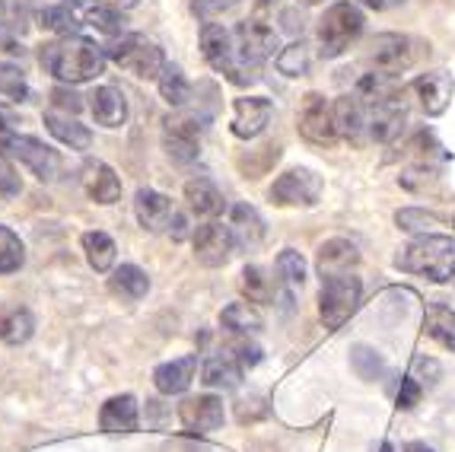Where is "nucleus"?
<instances>
[{
    "label": "nucleus",
    "instance_id": "obj_1",
    "mask_svg": "<svg viewBox=\"0 0 455 452\" xmlns=\"http://www.w3.org/2000/svg\"><path fill=\"white\" fill-rule=\"evenodd\" d=\"M42 68L52 77H58L61 84L76 86L90 84L106 70V48H99L92 38L86 36H61L54 42H45L38 52Z\"/></svg>",
    "mask_w": 455,
    "mask_h": 452
},
{
    "label": "nucleus",
    "instance_id": "obj_2",
    "mask_svg": "<svg viewBox=\"0 0 455 452\" xmlns=\"http://www.w3.org/2000/svg\"><path fill=\"white\" fill-rule=\"evenodd\" d=\"M395 268L404 274L430 278L433 284L455 280V239L452 236H436V233L418 236V239L408 242V246L395 255Z\"/></svg>",
    "mask_w": 455,
    "mask_h": 452
},
{
    "label": "nucleus",
    "instance_id": "obj_3",
    "mask_svg": "<svg viewBox=\"0 0 455 452\" xmlns=\"http://www.w3.org/2000/svg\"><path fill=\"white\" fill-rule=\"evenodd\" d=\"M201 54L217 74H223L229 84L235 86H251L261 80V64H249L235 52V38L220 23H204L201 26Z\"/></svg>",
    "mask_w": 455,
    "mask_h": 452
},
{
    "label": "nucleus",
    "instance_id": "obj_4",
    "mask_svg": "<svg viewBox=\"0 0 455 452\" xmlns=\"http://www.w3.org/2000/svg\"><path fill=\"white\" fill-rule=\"evenodd\" d=\"M363 10L350 0H338L319 20V54L322 58H341L360 36H363Z\"/></svg>",
    "mask_w": 455,
    "mask_h": 452
},
{
    "label": "nucleus",
    "instance_id": "obj_5",
    "mask_svg": "<svg viewBox=\"0 0 455 452\" xmlns=\"http://www.w3.org/2000/svg\"><path fill=\"white\" fill-rule=\"evenodd\" d=\"M0 159L26 166L38 182H54L61 175V153L36 137L16 134V131H0Z\"/></svg>",
    "mask_w": 455,
    "mask_h": 452
},
{
    "label": "nucleus",
    "instance_id": "obj_6",
    "mask_svg": "<svg viewBox=\"0 0 455 452\" xmlns=\"http://www.w3.org/2000/svg\"><path fill=\"white\" fill-rule=\"evenodd\" d=\"M106 58L112 64H118L122 70H128V74H134L137 80H156L163 74V68L169 64L160 45H153L150 38L134 36V32L112 38V45L106 48Z\"/></svg>",
    "mask_w": 455,
    "mask_h": 452
},
{
    "label": "nucleus",
    "instance_id": "obj_7",
    "mask_svg": "<svg viewBox=\"0 0 455 452\" xmlns=\"http://www.w3.org/2000/svg\"><path fill=\"white\" fill-rule=\"evenodd\" d=\"M360 296H363V280L354 271L338 274V278L322 280L319 290V316L325 322V328H341L360 306Z\"/></svg>",
    "mask_w": 455,
    "mask_h": 452
},
{
    "label": "nucleus",
    "instance_id": "obj_8",
    "mask_svg": "<svg viewBox=\"0 0 455 452\" xmlns=\"http://www.w3.org/2000/svg\"><path fill=\"white\" fill-rule=\"evenodd\" d=\"M322 179L312 169H287L281 179L274 182L267 198L277 207H312L322 198Z\"/></svg>",
    "mask_w": 455,
    "mask_h": 452
},
{
    "label": "nucleus",
    "instance_id": "obj_9",
    "mask_svg": "<svg viewBox=\"0 0 455 452\" xmlns=\"http://www.w3.org/2000/svg\"><path fill=\"white\" fill-rule=\"evenodd\" d=\"M195 246V262L204 268H223L235 252V236L229 226H223L220 220H207L204 226H197L191 236Z\"/></svg>",
    "mask_w": 455,
    "mask_h": 452
},
{
    "label": "nucleus",
    "instance_id": "obj_10",
    "mask_svg": "<svg viewBox=\"0 0 455 452\" xmlns=\"http://www.w3.org/2000/svg\"><path fill=\"white\" fill-rule=\"evenodd\" d=\"M299 134H303V141L315 143V147H331V143L338 141L334 112L322 93H306L303 96V109H299Z\"/></svg>",
    "mask_w": 455,
    "mask_h": 452
},
{
    "label": "nucleus",
    "instance_id": "obj_11",
    "mask_svg": "<svg viewBox=\"0 0 455 452\" xmlns=\"http://www.w3.org/2000/svg\"><path fill=\"white\" fill-rule=\"evenodd\" d=\"M411 61H414L411 38L398 36V32H382L366 48V64L372 70H382V74H402V70L411 68Z\"/></svg>",
    "mask_w": 455,
    "mask_h": 452
},
{
    "label": "nucleus",
    "instance_id": "obj_12",
    "mask_svg": "<svg viewBox=\"0 0 455 452\" xmlns=\"http://www.w3.org/2000/svg\"><path fill=\"white\" fill-rule=\"evenodd\" d=\"M233 38H235L239 58L249 61V64H261V61L271 58V54L281 48L277 32H274L265 20H259V16H255V20H243V23L235 26Z\"/></svg>",
    "mask_w": 455,
    "mask_h": 452
},
{
    "label": "nucleus",
    "instance_id": "obj_13",
    "mask_svg": "<svg viewBox=\"0 0 455 452\" xmlns=\"http://www.w3.org/2000/svg\"><path fill=\"white\" fill-rule=\"evenodd\" d=\"M274 106L271 99L265 96H243L233 102V121H229V131H233L239 141H255L261 131L271 125Z\"/></svg>",
    "mask_w": 455,
    "mask_h": 452
},
{
    "label": "nucleus",
    "instance_id": "obj_14",
    "mask_svg": "<svg viewBox=\"0 0 455 452\" xmlns=\"http://www.w3.org/2000/svg\"><path fill=\"white\" fill-rule=\"evenodd\" d=\"M179 421L191 433H213V430H220L223 421H227L223 399H217V395H191V399H185L179 405Z\"/></svg>",
    "mask_w": 455,
    "mask_h": 452
},
{
    "label": "nucleus",
    "instance_id": "obj_15",
    "mask_svg": "<svg viewBox=\"0 0 455 452\" xmlns=\"http://www.w3.org/2000/svg\"><path fill=\"white\" fill-rule=\"evenodd\" d=\"M134 217L140 223V230H147V233H163L175 217L172 198H166L163 191H153V189H137Z\"/></svg>",
    "mask_w": 455,
    "mask_h": 452
},
{
    "label": "nucleus",
    "instance_id": "obj_16",
    "mask_svg": "<svg viewBox=\"0 0 455 452\" xmlns=\"http://www.w3.org/2000/svg\"><path fill=\"white\" fill-rule=\"evenodd\" d=\"M80 182H84V191L90 195V201L96 204H115L122 198V179L102 159H86L84 169H80Z\"/></svg>",
    "mask_w": 455,
    "mask_h": 452
},
{
    "label": "nucleus",
    "instance_id": "obj_17",
    "mask_svg": "<svg viewBox=\"0 0 455 452\" xmlns=\"http://www.w3.org/2000/svg\"><path fill=\"white\" fill-rule=\"evenodd\" d=\"M404 121H408V102L404 96H395L379 106H370V137L379 143H392L402 134Z\"/></svg>",
    "mask_w": 455,
    "mask_h": 452
},
{
    "label": "nucleus",
    "instance_id": "obj_18",
    "mask_svg": "<svg viewBox=\"0 0 455 452\" xmlns=\"http://www.w3.org/2000/svg\"><path fill=\"white\" fill-rule=\"evenodd\" d=\"M331 112H334V131H338V137H344L350 143L363 141V134L370 131V115H366V106L357 96H338Z\"/></svg>",
    "mask_w": 455,
    "mask_h": 452
},
{
    "label": "nucleus",
    "instance_id": "obj_19",
    "mask_svg": "<svg viewBox=\"0 0 455 452\" xmlns=\"http://www.w3.org/2000/svg\"><path fill=\"white\" fill-rule=\"evenodd\" d=\"M185 201H188V211L201 220H217L227 207L223 191L207 175H195V179L185 182Z\"/></svg>",
    "mask_w": 455,
    "mask_h": 452
},
{
    "label": "nucleus",
    "instance_id": "obj_20",
    "mask_svg": "<svg viewBox=\"0 0 455 452\" xmlns=\"http://www.w3.org/2000/svg\"><path fill=\"white\" fill-rule=\"evenodd\" d=\"M243 373L245 369L239 367V360L233 357V351H217V354H211L204 360V367H201V383L207 385V389H220V392H233V389H239V383H243Z\"/></svg>",
    "mask_w": 455,
    "mask_h": 452
},
{
    "label": "nucleus",
    "instance_id": "obj_21",
    "mask_svg": "<svg viewBox=\"0 0 455 452\" xmlns=\"http://www.w3.org/2000/svg\"><path fill=\"white\" fill-rule=\"evenodd\" d=\"M137 424H140V408H137V399L131 392L112 395L99 411V427L106 433H134Z\"/></svg>",
    "mask_w": 455,
    "mask_h": 452
},
{
    "label": "nucleus",
    "instance_id": "obj_22",
    "mask_svg": "<svg viewBox=\"0 0 455 452\" xmlns=\"http://www.w3.org/2000/svg\"><path fill=\"white\" fill-rule=\"evenodd\" d=\"M86 99H90L92 118H96V125H102V128H122L124 121H128V99H124L122 90H115V86H96Z\"/></svg>",
    "mask_w": 455,
    "mask_h": 452
},
{
    "label": "nucleus",
    "instance_id": "obj_23",
    "mask_svg": "<svg viewBox=\"0 0 455 452\" xmlns=\"http://www.w3.org/2000/svg\"><path fill=\"white\" fill-rule=\"evenodd\" d=\"M195 373H197V354L179 357V360L160 363V367L153 369V385H156L160 395H182L188 392Z\"/></svg>",
    "mask_w": 455,
    "mask_h": 452
},
{
    "label": "nucleus",
    "instance_id": "obj_24",
    "mask_svg": "<svg viewBox=\"0 0 455 452\" xmlns=\"http://www.w3.org/2000/svg\"><path fill=\"white\" fill-rule=\"evenodd\" d=\"M360 262V252L357 246L350 239H328L322 242L319 258H315V268H319V278H338V274H347L354 264Z\"/></svg>",
    "mask_w": 455,
    "mask_h": 452
},
{
    "label": "nucleus",
    "instance_id": "obj_25",
    "mask_svg": "<svg viewBox=\"0 0 455 452\" xmlns=\"http://www.w3.org/2000/svg\"><path fill=\"white\" fill-rule=\"evenodd\" d=\"M452 77L446 70H433V74H424L414 80V93H418L420 106H424L427 115H443L449 106V99H452Z\"/></svg>",
    "mask_w": 455,
    "mask_h": 452
},
{
    "label": "nucleus",
    "instance_id": "obj_26",
    "mask_svg": "<svg viewBox=\"0 0 455 452\" xmlns=\"http://www.w3.org/2000/svg\"><path fill=\"white\" fill-rule=\"evenodd\" d=\"M42 121H45L48 134L58 137V141H61L64 147H70V150H90L92 147V131L86 128V125H80L76 115H64V112L48 109V112L42 115Z\"/></svg>",
    "mask_w": 455,
    "mask_h": 452
},
{
    "label": "nucleus",
    "instance_id": "obj_27",
    "mask_svg": "<svg viewBox=\"0 0 455 452\" xmlns=\"http://www.w3.org/2000/svg\"><path fill=\"white\" fill-rule=\"evenodd\" d=\"M354 96H357L363 106H379V102H388V99H395V96H404V86H402V80H398V74L370 70V74L360 77Z\"/></svg>",
    "mask_w": 455,
    "mask_h": 452
},
{
    "label": "nucleus",
    "instance_id": "obj_28",
    "mask_svg": "<svg viewBox=\"0 0 455 452\" xmlns=\"http://www.w3.org/2000/svg\"><path fill=\"white\" fill-rule=\"evenodd\" d=\"M108 290H112L118 300L137 303L150 294V278H147V271L137 268V264H122V268H115L112 278H108Z\"/></svg>",
    "mask_w": 455,
    "mask_h": 452
},
{
    "label": "nucleus",
    "instance_id": "obj_29",
    "mask_svg": "<svg viewBox=\"0 0 455 452\" xmlns=\"http://www.w3.org/2000/svg\"><path fill=\"white\" fill-rule=\"evenodd\" d=\"M229 230L235 236V246L255 249L265 239V220H261V214L251 204H235L233 214H229Z\"/></svg>",
    "mask_w": 455,
    "mask_h": 452
},
{
    "label": "nucleus",
    "instance_id": "obj_30",
    "mask_svg": "<svg viewBox=\"0 0 455 452\" xmlns=\"http://www.w3.org/2000/svg\"><path fill=\"white\" fill-rule=\"evenodd\" d=\"M80 246H84L86 262H90V268L96 274H106V271H112V268H115L118 246H115V239L108 233H102V230H90V233H84Z\"/></svg>",
    "mask_w": 455,
    "mask_h": 452
},
{
    "label": "nucleus",
    "instance_id": "obj_31",
    "mask_svg": "<svg viewBox=\"0 0 455 452\" xmlns=\"http://www.w3.org/2000/svg\"><path fill=\"white\" fill-rule=\"evenodd\" d=\"M220 325L223 332L235 335V338H251V335L261 332V316L251 303H229L227 310L220 312Z\"/></svg>",
    "mask_w": 455,
    "mask_h": 452
},
{
    "label": "nucleus",
    "instance_id": "obj_32",
    "mask_svg": "<svg viewBox=\"0 0 455 452\" xmlns=\"http://www.w3.org/2000/svg\"><path fill=\"white\" fill-rule=\"evenodd\" d=\"M76 10H80V20H84L86 26H92V29L106 32V36H112V38L124 36V13H118V10L108 7V4L84 0Z\"/></svg>",
    "mask_w": 455,
    "mask_h": 452
},
{
    "label": "nucleus",
    "instance_id": "obj_33",
    "mask_svg": "<svg viewBox=\"0 0 455 452\" xmlns=\"http://www.w3.org/2000/svg\"><path fill=\"white\" fill-rule=\"evenodd\" d=\"M38 26L48 32H54V36H76V29L84 26V20H80V13H76V7H70V4H45V7L36 13Z\"/></svg>",
    "mask_w": 455,
    "mask_h": 452
},
{
    "label": "nucleus",
    "instance_id": "obj_34",
    "mask_svg": "<svg viewBox=\"0 0 455 452\" xmlns=\"http://www.w3.org/2000/svg\"><path fill=\"white\" fill-rule=\"evenodd\" d=\"M36 335V316L26 306H13L0 316V341L10 347H20Z\"/></svg>",
    "mask_w": 455,
    "mask_h": 452
},
{
    "label": "nucleus",
    "instance_id": "obj_35",
    "mask_svg": "<svg viewBox=\"0 0 455 452\" xmlns=\"http://www.w3.org/2000/svg\"><path fill=\"white\" fill-rule=\"evenodd\" d=\"M424 332L430 335L436 344H443L446 351L455 354V312L449 310L446 303H430V306H427Z\"/></svg>",
    "mask_w": 455,
    "mask_h": 452
},
{
    "label": "nucleus",
    "instance_id": "obj_36",
    "mask_svg": "<svg viewBox=\"0 0 455 452\" xmlns=\"http://www.w3.org/2000/svg\"><path fill=\"white\" fill-rule=\"evenodd\" d=\"M156 86H160V96L166 99L169 106H175V109L188 106L191 84H188V77L182 74V68H179V64H166V68H163V74L156 77Z\"/></svg>",
    "mask_w": 455,
    "mask_h": 452
},
{
    "label": "nucleus",
    "instance_id": "obj_37",
    "mask_svg": "<svg viewBox=\"0 0 455 452\" xmlns=\"http://www.w3.org/2000/svg\"><path fill=\"white\" fill-rule=\"evenodd\" d=\"M239 290L249 303H271L274 300V280L261 264H245L239 274Z\"/></svg>",
    "mask_w": 455,
    "mask_h": 452
},
{
    "label": "nucleus",
    "instance_id": "obj_38",
    "mask_svg": "<svg viewBox=\"0 0 455 452\" xmlns=\"http://www.w3.org/2000/svg\"><path fill=\"white\" fill-rule=\"evenodd\" d=\"M26 264V246L23 239L0 223V274H13Z\"/></svg>",
    "mask_w": 455,
    "mask_h": 452
},
{
    "label": "nucleus",
    "instance_id": "obj_39",
    "mask_svg": "<svg viewBox=\"0 0 455 452\" xmlns=\"http://www.w3.org/2000/svg\"><path fill=\"white\" fill-rule=\"evenodd\" d=\"M207 121H211V115L204 112H175L166 118V134L201 141V134L207 131Z\"/></svg>",
    "mask_w": 455,
    "mask_h": 452
},
{
    "label": "nucleus",
    "instance_id": "obj_40",
    "mask_svg": "<svg viewBox=\"0 0 455 452\" xmlns=\"http://www.w3.org/2000/svg\"><path fill=\"white\" fill-rule=\"evenodd\" d=\"M309 68H312V52L303 38L277 54V70H281L283 77H303V74H309Z\"/></svg>",
    "mask_w": 455,
    "mask_h": 452
},
{
    "label": "nucleus",
    "instance_id": "obj_41",
    "mask_svg": "<svg viewBox=\"0 0 455 452\" xmlns=\"http://www.w3.org/2000/svg\"><path fill=\"white\" fill-rule=\"evenodd\" d=\"M350 363H354V373H357L360 379H366V383H376V379H382V373H386V360L366 344H357L350 351Z\"/></svg>",
    "mask_w": 455,
    "mask_h": 452
},
{
    "label": "nucleus",
    "instance_id": "obj_42",
    "mask_svg": "<svg viewBox=\"0 0 455 452\" xmlns=\"http://www.w3.org/2000/svg\"><path fill=\"white\" fill-rule=\"evenodd\" d=\"M29 96V84H26V74L16 64L0 61V99H10V102H26Z\"/></svg>",
    "mask_w": 455,
    "mask_h": 452
},
{
    "label": "nucleus",
    "instance_id": "obj_43",
    "mask_svg": "<svg viewBox=\"0 0 455 452\" xmlns=\"http://www.w3.org/2000/svg\"><path fill=\"white\" fill-rule=\"evenodd\" d=\"M277 274H281V280L290 290H299L306 284V258L296 249H283L277 255Z\"/></svg>",
    "mask_w": 455,
    "mask_h": 452
},
{
    "label": "nucleus",
    "instance_id": "obj_44",
    "mask_svg": "<svg viewBox=\"0 0 455 452\" xmlns=\"http://www.w3.org/2000/svg\"><path fill=\"white\" fill-rule=\"evenodd\" d=\"M395 223H398V230H404V233H430V226H436V217L427 211H420V207H404V211L395 214Z\"/></svg>",
    "mask_w": 455,
    "mask_h": 452
},
{
    "label": "nucleus",
    "instance_id": "obj_45",
    "mask_svg": "<svg viewBox=\"0 0 455 452\" xmlns=\"http://www.w3.org/2000/svg\"><path fill=\"white\" fill-rule=\"evenodd\" d=\"M163 147H166L169 159L172 163H195L197 153H201V143L197 141H188V137H172V134H163Z\"/></svg>",
    "mask_w": 455,
    "mask_h": 452
},
{
    "label": "nucleus",
    "instance_id": "obj_46",
    "mask_svg": "<svg viewBox=\"0 0 455 452\" xmlns=\"http://www.w3.org/2000/svg\"><path fill=\"white\" fill-rule=\"evenodd\" d=\"M243 4V0H191V13L201 20V23H213L217 16L229 13Z\"/></svg>",
    "mask_w": 455,
    "mask_h": 452
},
{
    "label": "nucleus",
    "instance_id": "obj_47",
    "mask_svg": "<svg viewBox=\"0 0 455 452\" xmlns=\"http://www.w3.org/2000/svg\"><path fill=\"white\" fill-rule=\"evenodd\" d=\"M52 109L54 112H64V115H76L84 109V96L68 84H58L52 90Z\"/></svg>",
    "mask_w": 455,
    "mask_h": 452
},
{
    "label": "nucleus",
    "instance_id": "obj_48",
    "mask_svg": "<svg viewBox=\"0 0 455 452\" xmlns=\"http://www.w3.org/2000/svg\"><path fill=\"white\" fill-rule=\"evenodd\" d=\"M229 351H233V357L239 360V367H243V369H255L261 360H265V354H261V347L255 344L251 338H235Z\"/></svg>",
    "mask_w": 455,
    "mask_h": 452
},
{
    "label": "nucleus",
    "instance_id": "obj_49",
    "mask_svg": "<svg viewBox=\"0 0 455 452\" xmlns=\"http://www.w3.org/2000/svg\"><path fill=\"white\" fill-rule=\"evenodd\" d=\"M20 191H23V179H20V169L10 163V159H0V198H7V201H13V198H20Z\"/></svg>",
    "mask_w": 455,
    "mask_h": 452
},
{
    "label": "nucleus",
    "instance_id": "obj_50",
    "mask_svg": "<svg viewBox=\"0 0 455 452\" xmlns=\"http://www.w3.org/2000/svg\"><path fill=\"white\" fill-rule=\"evenodd\" d=\"M420 392H424V385H420L414 376H404L402 389H398V395H395V405L402 408V411H411V408L420 401Z\"/></svg>",
    "mask_w": 455,
    "mask_h": 452
},
{
    "label": "nucleus",
    "instance_id": "obj_51",
    "mask_svg": "<svg viewBox=\"0 0 455 452\" xmlns=\"http://www.w3.org/2000/svg\"><path fill=\"white\" fill-rule=\"evenodd\" d=\"M265 399H259V395H251V399H243L239 405H235V417L243 424H249V421H259V417H265L267 415V408L261 405Z\"/></svg>",
    "mask_w": 455,
    "mask_h": 452
},
{
    "label": "nucleus",
    "instance_id": "obj_52",
    "mask_svg": "<svg viewBox=\"0 0 455 452\" xmlns=\"http://www.w3.org/2000/svg\"><path fill=\"white\" fill-rule=\"evenodd\" d=\"M411 376L418 379L420 385H433L436 383V379H440V363L433 360V357H418V360H414V373H411Z\"/></svg>",
    "mask_w": 455,
    "mask_h": 452
},
{
    "label": "nucleus",
    "instance_id": "obj_53",
    "mask_svg": "<svg viewBox=\"0 0 455 452\" xmlns=\"http://www.w3.org/2000/svg\"><path fill=\"white\" fill-rule=\"evenodd\" d=\"M281 23L287 32H303V16H299V10H283Z\"/></svg>",
    "mask_w": 455,
    "mask_h": 452
},
{
    "label": "nucleus",
    "instance_id": "obj_54",
    "mask_svg": "<svg viewBox=\"0 0 455 452\" xmlns=\"http://www.w3.org/2000/svg\"><path fill=\"white\" fill-rule=\"evenodd\" d=\"M363 7L376 10V13H382V10H395V7H402L404 0H360Z\"/></svg>",
    "mask_w": 455,
    "mask_h": 452
},
{
    "label": "nucleus",
    "instance_id": "obj_55",
    "mask_svg": "<svg viewBox=\"0 0 455 452\" xmlns=\"http://www.w3.org/2000/svg\"><path fill=\"white\" fill-rule=\"evenodd\" d=\"M13 125H16L13 115H7L4 109H0V131H13Z\"/></svg>",
    "mask_w": 455,
    "mask_h": 452
},
{
    "label": "nucleus",
    "instance_id": "obj_56",
    "mask_svg": "<svg viewBox=\"0 0 455 452\" xmlns=\"http://www.w3.org/2000/svg\"><path fill=\"white\" fill-rule=\"evenodd\" d=\"M255 4H259V13H267V10H274L281 0H255Z\"/></svg>",
    "mask_w": 455,
    "mask_h": 452
},
{
    "label": "nucleus",
    "instance_id": "obj_57",
    "mask_svg": "<svg viewBox=\"0 0 455 452\" xmlns=\"http://www.w3.org/2000/svg\"><path fill=\"white\" fill-rule=\"evenodd\" d=\"M404 452H433V449L427 443H408L404 446Z\"/></svg>",
    "mask_w": 455,
    "mask_h": 452
},
{
    "label": "nucleus",
    "instance_id": "obj_58",
    "mask_svg": "<svg viewBox=\"0 0 455 452\" xmlns=\"http://www.w3.org/2000/svg\"><path fill=\"white\" fill-rule=\"evenodd\" d=\"M379 452H395V449H392V443H382V446H379Z\"/></svg>",
    "mask_w": 455,
    "mask_h": 452
},
{
    "label": "nucleus",
    "instance_id": "obj_59",
    "mask_svg": "<svg viewBox=\"0 0 455 452\" xmlns=\"http://www.w3.org/2000/svg\"><path fill=\"white\" fill-rule=\"evenodd\" d=\"M306 4H322V0H306Z\"/></svg>",
    "mask_w": 455,
    "mask_h": 452
}]
</instances>
